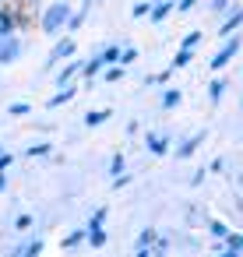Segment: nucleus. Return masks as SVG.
Masks as SVG:
<instances>
[{"instance_id":"a211bd4d","label":"nucleus","mask_w":243,"mask_h":257,"mask_svg":"<svg viewBox=\"0 0 243 257\" xmlns=\"http://www.w3.org/2000/svg\"><path fill=\"white\" fill-rule=\"evenodd\" d=\"M99 57H102L106 64H116V60H120V46H109V50H102Z\"/></svg>"},{"instance_id":"9b49d317","label":"nucleus","mask_w":243,"mask_h":257,"mask_svg":"<svg viewBox=\"0 0 243 257\" xmlns=\"http://www.w3.org/2000/svg\"><path fill=\"white\" fill-rule=\"evenodd\" d=\"M85 15H88V11H81V8L71 11V18H67V32H78V29L85 25Z\"/></svg>"},{"instance_id":"7ed1b4c3","label":"nucleus","mask_w":243,"mask_h":257,"mask_svg":"<svg viewBox=\"0 0 243 257\" xmlns=\"http://www.w3.org/2000/svg\"><path fill=\"white\" fill-rule=\"evenodd\" d=\"M74 53H78V39H74V32H71V36H60V39H57V46L50 50L46 67H53V64H60V60H71Z\"/></svg>"},{"instance_id":"a878e982","label":"nucleus","mask_w":243,"mask_h":257,"mask_svg":"<svg viewBox=\"0 0 243 257\" xmlns=\"http://www.w3.org/2000/svg\"><path fill=\"white\" fill-rule=\"evenodd\" d=\"M46 152H50V145H32L29 148V155H46Z\"/></svg>"},{"instance_id":"c85d7f7f","label":"nucleus","mask_w":243,"mask_h":257,"mask_svg":"<svg viewBox=\"0 0 243 257\" xmlns=\"http://www.w3.org/2000/svg\"><path fill=\"white\" fill-rule=\"evenodd\" d=\"M194 4H197V0H180V4H176V8H180V11H190Z\"/></svg>"},{"instance_id":"dca6fc26","label":"nucleus","mask_w":243,"mask_h":257,"mask_svg":"<svg viewBox=\"0 0 243 257\" xmlns=\"http://www.w3.org/2000/svg\"><path fill=\"white\" fill-rule=\"evenodd\" d=\"M124 74H127V71H124V67H116V64H109V67H106V74H102V78H106V81H120V78H124Z\"/></svg>"},{"instance_id":"393cba45","label":"nucleus","mask_w":243,"mask_h":257,"mask_svg":"<svg viewBox=\"0 0 243 257\" xmlns=\"http://www.w3.org/2000/svg\"><path fill=\"white\" fill-rule=\"evenodd\" d=\"M109 173H113V176H120V173H124V159H120V155L113 159V166H109Z\"/></svg>"},{"instance_id":"c756f323","label":"nucleus","mask_w":243,"mask_h":257,"mask_svg":"<svg viewBox=\"0 0 243 257\" xmlns=\"http://www.w3.org/2000/svg\"><path fill=\"white\" fill-rule=\"evenodd\" d=\"M8 162H11V155H8V152H0V169H4Z\"/></svg>"},{"instance_id":"4be33fe9","label":"nucleus","mask_w":243,"mask_h":257,"mask_svg":"<svg viewBox=\"0 0 243 257\" xmlns=\"http://www.w3.org/2000/svg\"><path fill=\"white\" fill-rule=\"evenodd\" d=\"M222 92H225V85H222V81H211V88H208L211 102H218V99H222Z\"/></svg>"},{"instance_id":"39448f33","label":"nucleus","mask_w":243,"mask_h":257,"mask_svg":"<svg viewBox=\"0 0 243 257\" xmlns=\"http://www.w3.org/2000/svg\"><path fill=\"white\" fill-rule=\"evenodd\" d=\"M239 25H243V8H236V11H232V15H229V18H225V22L218 25V36L225 39V36H232V32H236Z\"/></svg>"},{"instance_id":"7c9ffc66","label":"nucleus","mask_w":243,"mask_h":257,"mask_svg":"<svg viewBox=\"0 0 243 257\" xmlns=\"http://www.w3.org/2000/svg\"><path fill=\"white\" fill-rule=\"evenodd\" d=\"M25 4V11H32V8H39V0H22Z\"/></svg>"},{"instance_id":"f3484780","label":"nucleus","mask_w":243,"mask_h":257,"mask_svg":"<svg viewBox=\"0 0 243 257\" xmlns=\"http://www.w3.org/2000/svg\"><path fill=\"white\" fill-rule=\"evenodd\" d=\"M148 11H152V4H148V0H138V4H134V18H148Z\"/></svg>"},{"instance_id":"5701e85b","label":"nucleus","mask_w":243,"mask_h":257,"mask_svg":"<svg viewBox=\"0 0 243 257\" xmlns=\"http://www.w3.org/2000/svg\"><path fill=\"white\" fill-rule=\"evenodd\" d=\"M81 239H85V229H74V232H71V236L64 239V246H78Z\"/></svg>"},{"instance_id":"cd10ccee","label":"nucleus","mask_w":243,"mask_h":257,"mask_svg":"<svg viewBox=\"0 0 243 257\" xmlns=\"http://www.w3.org/2000/svg\"><path fill=\"white\" fill-rule=\"evenodd\" d=\"M225 4L229 0H211V11H225Z\"/></svg>"},{"instance_id":"f257e3e1","label":"nucleus","mask_w":243,"mask_h":257,"mask_svg":"<svg viewBox=\"0 0 243 257\" xmlns=\"http://www.w3.org/2000/svg\"><path fill=\"white\" fill-rule=\"evenodd\" d=\"M71 0H53V4H46L43 8V15H39V29L46 32V36H57V32H64L67 29V18H71Z\"/></svg>"},{"instance_id":"412c9836","label":"nucleus","mask_w":243,"mask_h":257,"mask_svg":"<svg viewBox=\"0 0 243 257\" xmlns=\"http://www.w3.org/2000/svg\"><path fill=\"white\" fill-rule=\"evenodd\" d=\"M208 229H211V236H218V239L229 236V225H222V222H208Z\"/></svg>"},{"instance_id":"6ab92c4d","label":"nucleus","mask_w":243,"mask_h":257,"mask_svg":"<svg viewBox=\"0 0 243 257\" xmlns=\"http://www.w3.org/2000/svg\"><path fill=\"white\" fill-rule=\"evenodd\" d=\"M190 57H194L190 50H180V53L173 57V67H187V64H190Z\"/></svg>"},{"instance_id":"6e6552de","label":"nucleus","mask_w":243,"mask_h":257,"mask_svg":"<svg viewBox=\"0 0 243 257\" xmlns=\"http://www.w3.org/2000/svg\"><path fill=\"white\" fill-rule=\"evenodd\" d=\"M71 95H74V85H60V92H57V95L50 99V109H57V106H64V102H67Z\"/></svg>"},{"instance_id":"4468645a","label":"nucleus","mask_w":243,"mask_h":257,"mask_svg":"<svg viewBox=\"0 0 243 257\" xmlns=\"http://www.w3.org/2000/svg\"><path fill=\"white\" fill-rule=\"evenodd\" d=\"M197 145H201V134H197V138H190V141H183V145L176 148V155H180V159H187V155H194V148H197Z\"/></svg>"},{"instance_id":"bb28decb","label":"nucleus","mask_w":243,"mask_h":257,"mask_svg":"<svg viewBox=\"0 0 243 257\" xmlns=\"http://www.w3.org/2000/svg\"><path fill=\"white\" fill-rule=\"evenodd\" d=\"M95 4H102V0H81V11H92Z\"/></svg>"},{"instance_id":"423d86ee","label":"nucleus","mask_w":243,"mask_h":257,"mask_svg":"<svg viewBox=\"0 0 243 257\" xmlns=\"http://www.w3.org/2000/svg\"><path fill=\"white\" fill-rule=\"evenodd\" d=\"M218 253H225V257H232V253H243V236H225V243L218 246Z\"/></svg>"},{"instance_id":"9d476101","label":"nucleus","mask_w":243,"mask_h":257,"mask_svg":"<svg viewBox=\"0 0 243 257\" xmlns=\"http://www.w3.org/2000/svg\"><path fill=\"white\" fill-rule=\"evenodd\" d=\"M180 99H183V95H180V88H166V95H162V109H176V106H180Z\"/></svg>"},{"instance_id":"1a4fd4ad","label":"nucleus","mask_w":243,"mask_h":257,"mask_svg":"<svg viewBox=\"0 0 243 257\" xmlns=\"http://www.w3.org/2000/svg\"><path fill=\"white\" fill-rule=\"evenodd\" d=\"M148 148H152L155 155H166V152H169V141H166L162 134H148Z\"/></svg>"},{"instance_id":"20e7f679","label":"nucleus","mask_w":243,"mask_h":257,"mask_svg":"<svg viewBox=\"0 0 243 257\" xmlns=\"http://www.w3.org/2000/svg\"><path fill=\"white\" fill-rule=\"evenodd\" d=\"M239 46H243V43L229 36V39H225V46H222V50H218V53L211 57V71H222V67H225V64H229V60H232V57L239 53Z\"/></svg>"},{"instance_id":"0eeeda50","label":"nucleus","mask_w":243,"mask_h":257,"mask_svg":"<svg viewBox=\"0 0 243 257\" xmlns=\"http://www.w3.org/2000/svg\"><path fill=\"white\" fill-rule=\"evenodd\" d=\"M78 74H81V64H67V67H64V71L57 74V85H71V81H74Z\"/></svg>"},{"instance_id":"2f4dec72","label":"nucleus","mask_w":243,"mask_h":257,"mask_svg":"<svg viewBox=\"0 0 243 257\" xmlns=\"http://www.w3.org/2000/svg\"><path fill=\"white\" fill-rule=\"evenodd\" d=\"M4 187H8V180H4V173H0V190H4Z\"/></svg>"},{"instance_id":"ddd939ff","label":"nucleus","mask_w":243,"mask_h":257,"mask_svg":"<svg viewBox=\"0 0 243 257\" xmlns=\"http://www.w3.org/2000/svg\"><path fill=\"white\" fill-rule=\"evenodd\" d=\"M201 39H204L201 32H187V39H183V46H180V50H190V53H197V46H201Z\"/></svg>"},{"instance_id":"f03ea898","label":"nucleus","mask_w":243,"mask_h":257,"mask_svg":"<svg viewBox=\"0 0 243 257\" xmlns=\"http://www.w3.org/2000/svg\"><path fill=\"white\" fill-rule=\"evenodd\" d=\"M22 53H25V43H22L15 32H4V36H0V67L18 64V60H22Z\"/></svg>"},{"instance_id":"b1692460","label":"nucleus","mask_w":243,"mask_h":257,"mask_svg":"<svg viewBox=\"0 0 243 257\" xmlns=\"http://www.w3.org/2000/svg\"><path fill=\"white\" fill-rule=\"evenodd\" d=\"M106 116H109V113H92V116H88V120H85V123H88V127H99V123H102V120H106Z\"/></svg>"},{"instance_id":"2eb2a0df","label":"nucleus","mask_w":243,"mask_h":257,"mask_svg":"<svg viewBox=\"0 0 243 257\" xmlns=\"http://www.w3.org/2000/svg\"><path fill=\"white\" fill-rule=\"evenodd\" d=\"M43 250V239H25L22 246H15V253H39Z\"/></svg>"},{"instance_id":"f8f14e48","label":"nucleus","mask_w":243,"mask_h":257,"mask_svg":"<svg viewBox=\"0 0 243 257\" xmlns=\"http://www.w3.org/2000/svg\"><path fill=\"white\" fill-rule=\"evenodd\" d=\"M15 25H18V18H15L11 11H0V36H4V32H15Z\"/></svg>"},{"instance_id":"aec40b11","label":"nucleus","mask_w":243,"mask_h":257,"mask_svg":"<svg viewBox=\"0 0 243 257\" xmlns=\"http://www.w3.org/2000/svg\"><path fill=\"white\" fill-rule=\"evenodd\" d=\"M102 64H106V60H102V57H92V60H88V64H81V71H85V74H95V71H99V67H102Z\"/></svg>"}]
</instances>
